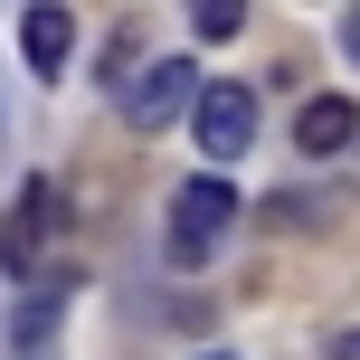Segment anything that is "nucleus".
I'll use <instances>...</instances> for the list:
<instances>
[{"mask_svg": "<svg viewBox=\"0 0 360 360\" xmlns=\"http://www.w3.org/2000/svg\"><path fill=\"white\" fill-rule=\"evenodd\" d=\"M190 29L199 38H237L247 29V0H190Z\"/></svg>", "mask_w": 360, "mask_h": 360, "instance_id": "0eeeda50", "label": "nucleus"}, {"mask_svg": "<svg viewBox=\"0 0 360 360\" xmlns=\"http://www.w3.org/2000/svg\"><path fill=\"white\" fill-rule=\"evenodd\" d=\"M190 95H199V67H190V57H152V67L124 86V124L152 133V124H171V114H190Z\"/></svg>", "mask_w": 360, "mask_h": 360, "instance_id": "20e7f679", "label": "nucleus"}, {"mask_svg": "<svg viewBox=\"0 0 360 360\" xmlns=\"http://www.w3.org/2000/svg\"><path fill=\"white\" fill-rule=\"evenodd\" d=\"M332 360H360V332H332Z\"/></svg>", "mask_w": 360, "mask_h": 360, "instance_id": "6e6552de", "label": "nucleus"}, {"mask_svg": "<svg viewBox=\"0 0 360 360\" xmlns=\"http://www.w3.org/2000/svg\"><path fill=\"white\" fill-rule=\"evenodd\" d=\"M190 133H199V152L228 171L237 152L256 143V95H247V86H199V95H190Z\"/></svg>", "mask_w": 360, "mask_h": 360, "instance_id": "7ed1b4c3", "label": "nucleus"}, {"mask_svg": "<svg viewBox=\"0 0 360 360\" xmlns=\"http://www.w3.org/2000/svg\"><path fill=\"white\" fill-rule=\"evenodd\" d=\"M209 360H237V351H209Z\"/></svg>", "mask_w": 360, "mask_h": 360, "instance_id": "9d476101", "label": "nucleus"}, {"mask_svg": "<svg viewBox=\"0 0 360 360\" xmlns=\"http://www.w3.org/2000/svg\"><path fill=\"white\" fill-rule=\"evenodd\" d=\"M342 38H351V57H360V10H351V29H342Z\"/></svg>", "mask_w": 360, "mask_h": 360, "instance_id": "1a4fd4ad", "label": "nucleus"}, {"mask_svg": "<svg viewBox=\"0 0 360 360\" xmlns=\"http://www.w3.org/2000/svg\"><path fill=\"white\" fill-rule=\"evenodd\" d=\"M19 57H29L38 76H57L76 57V10L67 0H29V19H19Z\"/></svg>", "mask_w": 360, "mask_h": 360, "instance_id": "39448f33", "label": "nucleus"}, {"mask_svg": "<svg viewBox=\"0 0 360 360\" xmlns=\"http://www.w3.org/2000/svg\"><path fill=\"white\" fill-rule=\"evenodd\" d=\"M351 143H360V105L351 95H313L294 114V152H351Z\"/></svg>", "mask_w": 360, "mask_h": 360, "instance_id": "423d86ee", "label": "nucleus"}, {"mask_svg": "<svg viewBox=\"0 0 360 360\" xmlns=\"http://www.w3.org/2000/svg\"><path fill=\"white\" fill-rule=\"evenodd\" d=\"M57 209H67V190L57 180H29L10 209V228H0V266L10 275H48V237H57Z\"/></svg>", "mask_w": 360, "mask_h": 360, "instance_id": "f03ea898", "label": "nucleus"}, {"mask_svg": "<svg viewBox=\"0 0 360 360\" xmlns=\"http://www.w3.org/2000/svg\"><path fill=\"white\" fill-rule=\"evenodd\" d=\"M228 228H237V190H228V171L209 162L199 180L171 190V266H209Z\"/></svg>", "mask_w": 360, "mask_h": 360, "instance_id": "f257e3e1", "label": "nucleus"}]
</instances>
